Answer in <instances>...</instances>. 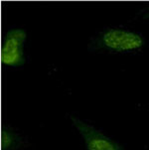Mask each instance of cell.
<instances>
[{"label": "cell", "mask_w": 149, "mask_h": 150, "mask_svg": "<svg viewBox=\"0 0 149 150\" xmlns=\"http://www.w3.org/2000/svg\"><path fill=\"white\" fill-rule=\"evenodd\" d=\"M27 31L24 28L11 27L3 38L1 50V61L3 66L10 69H19L25 65L27 55L25 44Z\"/></svg>", "instance_id": "7a4b0ae2"}, {"label": "cell", "mask_w": 149, "mask_h": 150, "mask_svg": "<svg viewBox=\"0 0 149 150\" xmlns=\"http://www.w3.org/2000/svg\"><path fill=\"white\" fill-rule=\"evenodd\" d=\"M137 16H139L141 19L149 20V4L146 7H144V8H142L138 11Z\"/></svg>", "instance_id": "5b68a950"}, {"label": "cell", "mask_w": 149, "mask_h": 150, "mask_svg": "<svg viewBox=\"0 0 149 150\" xmlns=\"http://www.w3.org/2000/svg\"><path fill=\"white\" fill-rule=\"evenodd\" d=\"M141 33L123 27H103L93 35L88 43L90 52L108 54H129L138 52L145 46Z\"/></svg>", "instance_id": "6da1fadb"}, {"label": "cell", "mask_w": 149, "mask_h": 150, "mask_svg": "<svg viewBox=\"0 0 149 150\" xmlns=\"http://www.w3.org/2000/svg\"><path fill=\"white\" fill-rule=\"evenodd\" d=\"M2 150H22L28 144L26 137L11 126L4 125L1 130Z\"/></svg>", "instance_id": "277c9868"}, {"label": "cell", "mask_w": 149, "mask_h": 150, "mask_svg": "<svg viewBox=\"0 0 149 150\" xmlns=\"http://www.w3.org/2000/svg\"><path fill=\"white\" fill-rule=\"evenodd\" d=\"M69 117L82 136L87 150H124L120 143L108 137L102 130L93 124L83 120L75 114H71Z\"/></svg>", "instance_id": "3957f363"}]
</instances>
